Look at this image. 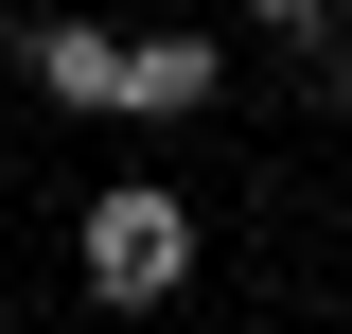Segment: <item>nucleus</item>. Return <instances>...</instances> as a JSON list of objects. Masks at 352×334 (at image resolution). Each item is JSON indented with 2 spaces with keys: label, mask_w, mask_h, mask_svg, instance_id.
I'll return each instance as SVG.
<instances>
[{
  "label": "nucleus",
  "mask_w": 352,
  "mask_h": 334,
  "mask_svg": "<svg viewBox=\"0 0 352 334\" xmlns=\"http://www.w3.org/2000/svg\"><path fill=\"white\" fill-rule=\"evenodd\" d=\"M194 282V211L176 194H106L88 211V299H106V317H141V299H176Z\"/></svg>",
  "instance_id": "obj_1"
},
{
  "label": "nucleus",
  "mask_w": 352,
  "mask_h": 334,
  "mask_svg": "<svg viewBox=\"0 0 352 334\" xmlns=\"http://www.w3.org/2000/svg\"><path fill=\"white\" fill-rule=\"evenodd\" d=\"M247 18H264V36H282V53H300L317 88H352V36H335V0H247Z\"/></svg>",
  "instance_id": "obj_3"
},
{
  "label": "nucleus",
  "mask_w": 352,
  "mask_h": 334,
  "mask_svg": "<svg viewBox=\"0 0 352 334\" xmlns=\"http://www.w3.org/2000/svg\"><path fill=\"white\" fill-rule=\"evenodd\" d=\"M106 71H124V53L88 36V18H53V36H36V88H53V106H106Z\"/></svg>",
  "instance_id": "obj_4"
},
{
  "label": "nucleus",
  "mask_w": 352,
  "mask_h": 334,
  "mask_svg": "<svg viewBox=\"0 0 352 334\" xmlns=\"http://www.w3.org/2000/svg\"><path fill=\"white\" fill-rule=\"evenodd\" d=\"M212 88H229V53H212V36H141L124 71H106V106H124V124H194Z\"/></svg>",
  "instance_id": "obj_2"
}]
</instances>
